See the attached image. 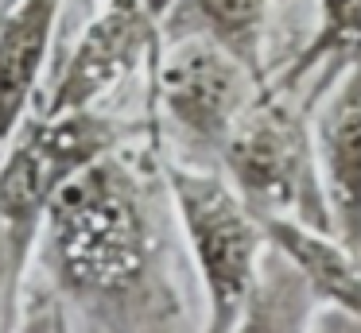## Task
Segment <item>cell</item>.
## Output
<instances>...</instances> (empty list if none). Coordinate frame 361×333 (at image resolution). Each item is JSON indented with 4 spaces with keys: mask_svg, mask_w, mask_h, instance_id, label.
Returning a JSON list of instances; mask_svg holds the SVG:
<instances>
[{
    "mask_svg": "<svg viewBox=\"0 0 361 333\" xmlns=\"http://www.w3.org/2000/svg\"><path fill=\"white\" fill-rule=\"evenodd\" d=\"M125 144V128L97 108L74 113H27L20 128L0 147V229L8 256V299L20 310L27 268L35 260L47 206L63 182H71L82 167L102 159L105 151Z\"/></svg>",
    "mask_w": 361,
    "mask_h": 333,
    "instance_id": "cell-2",
    "label": "cell"
},
{
    "mask_svg": "<svg viewBox=\"0 0 361 333\" xmlns=\"http://www.w3.org/2000/svg\"><path fill=\"white\" fill-rule=\"evenodd\" d=\"M361 54V0H319V15H314V31L299 54L283 66V74L276 77L272 89L291 93L303 77H311L314 70H326V82L338 66H345L350 58ZM319 82V85H326ZM322 89H314L319 97ZM314 97L307 101V108L314 105Z\"/></svg>",
    "mask_w": 361,
    "mask_h": 333,
    "instance_id": "cell-11",
    "label": "cell"
},
{
    "mask_svg": "<svg viewBox=\"0 0 361 333\" xmlns=\"http://www.w3.org/2000/svg\"><path fill=\"white\" fill-rule=\"evenodd\" d=\"M4 4H8V0H0V12H4Z\"/></svg>",
    "mask_w": 361,
    "mask_h": 333,
    "instance_id": "cell-15",
    "label": "cell"
},
{
    "mask_svg": "<svg viewBox=\"0 0 361 333\" xmlns=\"http://www.w3.org/2000/svg\"><path fill=\"white\" fill-rule=\"evenodd\" d=\"M159 39V23L148 15L144 0H105L66 54V66L47 93V113L97 108V101H105L144 62H152Z\"/></svg>",
    "mask_w": 361,
    "mask_h": 333,
    "instance_id": "cell-6",
    "label": "cell"
},
{
    "mask_svg": "<svg viewBox=\"0 0 361 333\" xmlns=\"http://www.w3.org/2000/svg\"><path fill=\"white\" fill-rule=\"evenodd\" d=\"M32 263L90 329H171L183 322L152 178L125 147L63 182L47 206Z\"/></svg>",
    "mask_w": 361,
    "mask_h": 333,
    "instance_id": "cell-1",
    "label": "cell"
},
{
    "mask_svg": "<svg viewBox=\"0 0 361 333\" xmlns=\"http://www.w3.org/2000/svg\"><path fill=\"white\" fill-rule=\"evenodd\" d=\"M16 310H12V299H8V256H4V229H0V329L16 325Z\"/></svg>",
    "mask_w": 361,
    "mask_h": 333,
    "instance_id": "cell-13",
    "label": "cell"
},
{
    "mask_svg": "<svg viewBox=\"0 0 361 333\" xmlns=\"http://www.w3.org/2000/svg\"><path fill=\"white\" fill-rule=\"evenodd\" d=\"M268 12L272 0H175L159 23L167 31H198L241 58L260 82H268L264 46H268Z\"/></svg>",
    "mask_w": 361,
    "mask_h": 333,
    "instance_id": "cell-10",
    "label": "cell"
},
{
    "mask_svg": "<svg viewBox=\"0 0 361 333\" xmlns=\"http://www.w3.org/2000/svg\"><path fill=\"white\" fill-rule=\"evenodd\" d=\"M66 0H8L0 12V147L35 105Z\"/></svg>",
    "mask_w": 361,
    "mask_h": 333,
    "instance_id": "cell-8",
    "label": "cell"
},
{
    "mask_svg": "<svg viewBox=\"0 0 361 333\" xmlns=\"http://www.w3.org/2000/svg\"><path fill=\"white\" fill-rule=\"evenodd\" d=\"M311 310H319V299L311 294L307 279L288 256L268 244V256L260 263V275L252 283L237 329H307Z\"/></svg>",
    "mask_w": 361,
    "mask_h": 333,
    "instance_id": "cell-12",
    "label": "cell"
},
{
    "mask_svg": "<svg viewBox=\"0 0 361 333\" xmlns=\"http://www.w3.org/2000/svg\"><path fill=\"white\" fill-rule=\"evenodd\" d=\"M218 159L221 175L260 217H288L334 232L307 105H291L283 89H260L249 113L226 136Z\"/></svg>",
    "mask_w": 361,
    "mask_h": 333,
    "instance_id": "cell-4",
    "label": "cell"
},
{
    "mask_svg": "<svg viewBox=\"0 0 361 333\" xmlns=\"http://www.w3.org/2000/svg\"><path fill=\"white\" fill-rule=\"evenodd\" d=\"M171 4H175V0H144V8H148V15L156 23H164V15L171 12Z\"/></svg>",
    "mask_w": 361,
    "mask_h": 333,
    "instance_id": "cell-14",
    "label": "cell"
},
{
    "mask_svg": "<svg viewBox=\"0 0 361 333\" xmlns=\"http://www.w3.org/2000/svg\"><path fill=\"white\" fill-rule=\"evenodd\" d=\"M268 82L198 31H171L152 54V97L171 128L218 155L233 124L249 113Z\"/></svg>",
    "mask_w": 361,
    "mask_h": 333,
    "instance_id": "cell-5",
    "label": "cell"
},
{
    "mask_svg": "<svg viewBox=\"0 0 361 333\" xmlns=\"http://www.w3.org/2000/svg\"><path fill=\"white\" fill-rule=\"evenodd\" d=\"M264 237L276 252H283L307 279L319 306L342 310L361 325V252L350 248L338 232H322L288 217H260Z\"/></svg>",
    "mask_w": 361,
    "mask_h": 333,
    "instance_id": "cell-9",
    "label": "cell"
},
{
    "mask_svg": "<svg viewBox=\"0 0 361 333\" xmlns=\"http://www.w3.org/2000/svg\"><path fill=\"white\" fill-rule=\"evenodd\" d=\"M156 175L202 283L206 329H237L268 256L264 221L218 170L156 155Z\"/></svg>",
    "mask_w": 361,
    "mask_h": 333,
    "instance_id": "cell-3",
    "label": "cell"
},
{
    "mask_svg": "<svg viewBox=\"0 0 361 333\" xmlns=\"http://www.w3.org/2000/svg\"><path fill=\"white\" fill-rule=\"evenodd\" d=\"M311 108L314 155L334 232L361 252V54L330 74Z\"/></svg>",
    "mask_w": 361,
    "mask_h": 333,
    "instance_id": "cell-7",
    "label": "cell"
}]
</instances>
